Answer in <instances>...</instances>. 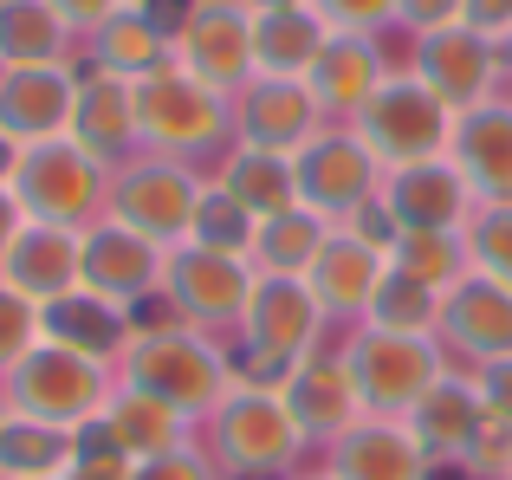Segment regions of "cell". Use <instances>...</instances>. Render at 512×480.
<instances>
[{"label": "cell", "instance_id": "16", "mask_svg": "<svg viewBox=\"0 0 512 480\" xmlns=\"http://www.w3.org/2000/svg\"><path fill=\"white\" fill-rule=\"evenodd\" d=\"M39 338L59 344V351L91 357V364H104V370H117L124 351H130V338H137V305H117V299H104V292L72 286V292L39 305Z\"/></svg>", "mask_w": 512, "mask_h": 480}, {"label": "cell", "instance_id": "27", "mask_svg": "<svg viewBox=\"0 0 512 480\" xmlns=\"http://www.w3.org/2000/svg\"><path fill=\"white\" fill-rule=\"evenodd\" d=\"M331 480H428L415 435L389 416H363L331 442Z\"/></svg>", "mask_w": 512, "mask_h": 480}, {"label": "cell", "instance_id": "53", "mask_svg": "<svg viewBox=\"0 0 512 480\" xmlns=\"http://www.w3.org/2000/svg\"><path fill=\"white\" fill-rule=\"evenodd\" d=\"M299 480H331V474H299Z\"/></svg>", "mask_w": 512, "mask_h": 480}, {"label": "cell", "instance_id": "31", "mask_svg": "<svg viewBox=\"0 0 512 480\" xmlns=\"http://www.w3.org/2000/svg\"><path fill=\"white\" fill-rule=\"evenodd\" d=\"M214 189H221V195H234V202L247 208L253 221H266V215H286V208H299L292 156H279V150H253V143H234V150H221V169H214Z\"/></svg>", "mask_w": 512, "mask_h": 480}, {"label": "cell", "instance_id": "39", "mask_svg": "<svg viewBox=\"0 0 512 480\" xmlns=\"http://www.w3.org/2000/svg\"><path fill=\"white\" fill-rule=\"evenodd\" d=\"M130 474H137V461L104 435V422H85V429H78L72 474H65V480H130Z\"/></svg>", "mask_w": 512, "mask_h": 480}, {"label": "cell", "instance_id": "2", "mask_svg": "<svg viewBox=\"0 0 512 480\" xmlns=\"http://www.w3.org/2000/svg\"><path fill=\"white\" fill-rule=\"evenodd\" d=\"M208 455L221 474L234 480H273V474H292V461L305 455V435L299 422H292L286 396H279V383H247L234 377V390L221 396V409H214L208 422Z\"/></svg>", "mask_w": 512, "mask_h": 480}, {"label": "cell", "instance_id": "52", "mask_svg": "<svg viewBox=\"0 0 512 480\" xmlns=\"http://www.w3.org/2000/svg\"><path fill=\"white\" fill-rule=\"evenodd\" d=\"M130 7H169V0H130Z\"/></svg>", "mask_w": 512, "mask_h": 480}, {"label": "cell", "instance_id": "26", "mask_svg": "<svg viewBox=\"0 0 512 480\" xmlns=\"http://www.w3.org/2000/svg\"><path fill=\"white\" fill-rule=\"evenodd\" d=\"M279 396H286V409H292L305 442H338L350 422H363V403H357V390H350L344 357H305V364L279 383Z\"/></svg>", "mask_w": 512, "mask_h": 480}, {"label": "cell", "instance_id": "11", "mask_svg": "<svg viewBox=\"0 0 512 480\" xmlns=\"http://www.w3.org/2000/svg\"><path fill=\"white\" fill-rule=\"evenodd\" d=\"M292 182H299V208H312L318 221H350L363 202H376L383 189V163L357 143L350 124H325L299 156H292Z\"/></svg>", "mask_w": 512, "mask_h": 480}, {"label": "cell", "instance_id": "7", "mask_svg": "<svg viewBox=\"0 0 512 480\" xmlns=\"http://www.w3.org/2000/svg\"><path fill=\"white\" fill-rule=\"evenodd\" d=\"M104 182H111V169L98 156H85L72 137H46V143H20L7 189L20 195L26 221H52V228L85 234L91 221H104Z\"/></svg>", "mask_w": 512, "mask_h": 480}, {"label": "cell", "instance_id": "22", "mask_svg": "<svg viewBox=\"0 0 512 480\" xmlns=\"http://www.w3.org/2000/svg\"><path fill=\"white\" fill-rule=\"evenodd\" d=\"M396 215V228H467L474 221V189L461 182V169L448 156L435 163H409V169H389L383 189H376Z\"/></svg>", "mask_w": 512, "mask_h": 480}, {"label": "cell", "instance_id": "17", "mask_svg": "<svg viewBox=\"0 0 512 480\" xmlns=\"http://www.w3.org/2000/svg\"><path fill=\"white\" fill-rule=\"evenodd\" d=\"M441 351L467 357V364H493L512 357V286L487 273H467L461 286L441 292V325H435Z\"/></svg>", "mask_w": 512, "mask_h": 480}, {"label": "cell", "instance_id": "50", "mask_svg": "<svg viewBox=\"0 0 512 480\" xmlns=\"http://www.w3.org/2000/svg\"><path fill=\"white\" fill-rule=\"evenodd\" d=\"M247 13H279V7H312V0H240Z\"/></svg>", "mask_w": 512, "mask_h": 480}, {"label": "cell", "instance_id": "14", "mask_svg": "<svg viewBox=\"0 0 512 480\" xmlns=\"http://www.w3.org/2000/svg\"><path fill=\"white\" fill-rule=\"evenodd\" d=\"M318 130H325V111H318L305 78H260L253 72L247 85L234 91V143L299 156Z\"/></svg>", "mask_w": 512, "mask_h": 480}, {"label": "cell", "instance_id": "51", "mask_svg": "<svg viewBox=\"0 0 512 480\" xmlns=\"http://www.w3.org/2000/svg\"><path fill=\"white\" fill-rule=\"evenodd\" d=\"M500 65H506V78H512V39H506V46H500Z\"/></svg>", "mask_w": 512, "mask_h": 480}, {"label": "cell", "instance_id": "10", "mask_svg": "<svg viewBox=\"0 0 512 480\" xmlns=\"http://www.w3.org/2000/svg\"><path fill=\"white\" fill-rule=\"evenodd\" d=\"M253 266L240 260V253H214V247H195V240H182V247L163 253V292L156 299L175 305V325H195V331H227L240 325V312H247L253 299Z\"/></svg>", "mask_w": 512, "mask_h": 480}, {"label": "cell", "instance_id": "35", "mask_svg": "<svg viewBox=\"0 0 512 480\" xmlns=\"http://www.w3.org/2000/svg\"><path fill=\"white\" fill-rule=\"evenodd\" d=\"M389 266L409 273V279H422V286H435V292L461 286V279L474 273L461 228H402V240L389 247Z\"/></svg>", "mask_w": 512, "mask_h": 480}, {"label": "cell", "instance_id": "40", "mask_svg": "<svg viewBox=\"0 0 512 480\" xmlns=\"http://www.w3.org/2000/svg\"><path fill=\"white\" fill-rule=\"evenodd\" d=\"M33 344H39V305L26 299V292L0 286V377H7Z\"/></svg>", "mask_w": 512, "mask_h": 480}, {"label": "cell", "instance_id": "12", "mask_svg": "<svg viewBox=\"0 0 512 480\" xmlns=\"http://www.w3.org/2000/svg\"><path fill=\"white\" fill-rule=\"evenodd\" d=\"M175 65L234 98L253 78V13L240 0H182V13H175Z\"/></svg>", "mask_w": 512, "mask_h": 480}, {"label": "cell", "instance_id": "46", "mask_svg": "<svg viewBox=\"0 0 512 480\" xmlns=\"http://www.w3.org/2000/svg\"><path fill=\"white\" fill-rule=\"evenodd\" d=\"M461 26L493 39V46H506L512 39V0H461Z\"/></svg>", "mask_w": 512, "mask_h": 480}, {"label": "cell", "instance_id": "8", "mask_svg": "<svg viewBox=\"0 0 512 480\" xmlns=\"http://www.w3.org/2000/svg\"><path fill=\"white\" fill-rule=\"evenodd\" d=\"M111 370L91 364L78 351H59V344L39 338L20 364L0 377V396H7L13 416H33V422H59V429H85V422L104 416L111 403Z\"/></svg>", "mask_w": 512, "mask_h": 480}, {"label": "cell", "instance_id": "42", "mask_svg": "<svg viewBox=\"0 0 512 480\" xmlns=\"http://www.w3.org/2000/svg\"><path fill=\"white\" fill-rule=\"evenodd\" d=\"M312 13L331 26V33H383L396 26V0H312Z\"/></svg>", "mask_w": 512, "mask_h": 480}, {"label": "cell", "instance_id": "13", "mask_svg": "<svg viewBox=\"0 0 512 480\" xmlns=\"http://www.w3.org/2000/svg\"><path fill=\"white\" fill-rule=\"evenodd\" d=\"M409 72L422 78L448 111H474V104L493 98V85L506 78V65H500V46H493V39L467 33V26H441V33L415 39Z\"/></svg>", "mask_w": 512, "mask_h": 480}, {"label": "cell", "instance_id": "32", "mask_svg": "<svg viewBox=\"0 0 512 480\" xmlns=\"http://www.w3.org/2000/svg\"><path fill=\"white\" fill-rule=\"evenodd\" d=\"M331 26L312 7H279V13H253V72L260 78H305L325 52Z\"/></svg>", "mask_w": 512, "mask_h": 480}, {"label": "cell", "instance_id": "43", "mask_svg": "<svg viewBox=\"0 0 512 480\" xmlns=\"http://www.w3.org/2000/svg\"><path fill=\"white\" fill-rule=\"evenodd\" d=\"M130 480H221V468H214L208 448L182 442V448H169V455H156V461H137Z\"/></svg>", "mask_w": 512, "mask_h": 480}, {"label": "cell", "instance_id": "47", "mask_svg": "<svg viewBox=\"0 0 512 480\" xmlns=\"http://www.w3.org/2000/svg\"><path fill=\"white\" fill-rule=\"evenodd\" d=\"M52 7L65 13V26H72L78 39H91V33H98V26L117 13V7H130V0H52Z\"/></svg>", "mask_w": 512, "mask_h": 480}, {"label": "cell", "instance_id": "41", "mask_svg": "<svg viewBox=\"0 0 512 480\" xmlns=\"http://www.w3.org/2000/svg\"><path fill=\"white\" fill-rule=\"evenodd\" d=\"M461 474L467 480H506L512 474V422L506 416L480 422V435L467 442V455H461Z\"/></svg>", "mask_w": 512, "mask_h": 480}, {"label": "cell", "instance_id": "55", "mask_svg": "<svg viewBox=\"0 0 512 480\" xmlns=\"http://www.w3.org/2000/svg\"><path fill=\"white\" fill-rule=\"evenodd\" d=\"M506 480H512V474H506Z\"/></svg>", "mask_w": 512, "mask_h": 480}, {"label": "cell", "instance_id": "48", "mask_svg": "<svg viewBox=\"0 0 512 480\" xmlns=\"http://www.w3.org/2000/svg\"><path fill=\"white\" fill-rule=\"evenodd\" d=\"M26 228V208H20V195L13 189H0V260H7V247H13V234Z\"/></svg>", "mask_w": 512, "mask_h": 480}, {"label": "cell", "instance_id": "29", "mask_svg": "<svg viewBox=\"0 0 512 480\" xmlns=\"http://www.w3.org/2000/svg\"><path fill=\"white\" fill-rule=\"evenodd\" d=\"M98 422H104V435H111L130 461H156V455H169V448H182L188 435H195V422L175 416L163 396L137 390V383H117Z\"/></svg>", "mask_w": 512, "mask_h": 480}, {"label": "cell", "instance_id": "3", "mask_svg": "<svg viewBox=\"0 0 512 480\" xmlns=\"http://www.w3.org/2000/svg\"><path fill=\"white\" fill-rule=\"evenodd\" d=\"M130 98H137V137H143L150 156L188 163V156H208V150H221V143L234 137V98L214 91V85H201V78L182 72L175 59L163 72L137 78Z\"/></svg>", "mask_w": 512, "mask_h": 480}, {"label": "cell", "instance_id": "36", "mask_svg": "<svg viewBox=\"0 0 512 480\" xmlns=\"http://www.w3.org/2000/svg\"><path fill=\"white\" fill-rule=\"evenodd\" d=\"M363 325L402 331V338H435V325H441V292L389 266L383 286H376V299H370V312H363Z\"/></svg>", "mask_w": 512, "mask_h": 480}, {"label": "cell", "instance_id": "15", "mask_svg": "<svg viewBox=\"0 0 512 480\" xmlns=\"http://www.w3.org/2000/svg\"><path fill=\"white\" fill-rule=\"evenodd\" d=\"M78 286L85 292H104L117 305H150L163 292V247L130 228H117L111 215L91 221L78 234Z\"/></svg>", "mask_w": 512, "mask_h": 480}, {"label": "cell", "instance_id": "5", "mask_svg": "<svg viewBox=\"0 0 512 480\" xmlns=\"http://www.w3.org/2000/svg\"><path fill=\"white\" fill-rule=\"evenodd\" d=\"M350 130H357V143L376 156V163H383V176H389V169H409V163H435V156H448L454 111L409 72V65H396V72L370 91V104L350 117Z\"/></svg>", "mask_w": 512, "mask_h": 480}, {"label": "cell", "instance_id": "28", "mask_svg": "<svg viewBox=\"0 0 512 480\" xmlns=\"http://www.w3.org/2000/svg\"><path fill=\"white\" fill-rule=\"evenodd\" d=\"M0 286L26 292L33 305L72 292L78 286V234L72 228H52V221H26V228L13 234L7 260H0Z\"/></svg>", "mask_w": 512, "mask_h": 480}, {"label": "cell", "instance_id": "18", "mask_svg": "<svg viewBox=\"0 0 512 480\" xmlns=\"http://www.w3.org/2000/svg\"><path fill=\"white\" fill-rule=\"evenodd\" d=\"M65 137H72L85 156H98L104 169L130 163V156L143 150L130 78L104 72V65H78V104H72V130H65Z\"/></svg>", "mask_w": 512, "mask_h": 480}, {"label": "cell", "instance_id": "38", "mask_svg": "<svg viewBox=\"0 0 512 480\" xmlns=\"http://www.w3.org/2000/svg\"><path fill=\"white\" fill-rule=\"evenodd\" d=\"M461 234H467V260H474V273L512 286V202H480L474 221H467Z\"/></svg>", "mask_w": 512, "mask_h": 480}, {"label": "cell", "instance_id": "49", "mask_svg": "<svg viewBox=\"0 0 512 480\" xmlns=\"http://www.w3.org/2000/svg\"><path fill=\"white\" fill-rule=\"evenodd\" d=\"M13 163H20V143H13L7 130H0V189H7V182H13Z\"/></svg>", "mask_w": 512, "mask_h": 480}, {"label": "cell", "instance_id": "23", "mask_svg": "<svg viewBox=\"0 0 512 480\" xmlns=\"http://www.w3.org/2000/svg\"><path fill=\"white\" fill-rule=\"evenodd\" d=\"M383 273H389V253H376L370 240L331 228V240L318 247V260H312V273H305V286H312V299H318L325 318H350V325H363V312H370Z\"/></svg>", "mask_w": 512, "mask_h": 480}, {"label": "cell", "instance_id": "24", "mask_svg": "<svg viewBox=\"0 0 512 480\" xmlns=\"http://www.w3.org/2000/svg\"><path fill=\"white\" fill-rule=\"evenodd\" d=\"M480 422H487V409H480V396H474V377H454V370H448V377H441L435 390L402 416V429L415 435L428 474H435V468H461V455H467V442L480 435Z\"/></svg>", "mask_w": 512, "mask_h": 480}, {"label": "cell", "instance_id": "4", "mask_svg": "<svg viewBox=\"0 0 512 480\" xmlns=\"http://www.w3.org/2000/svg\"><path fill=\"white\" fill-rule=\"evenodd\" d=\"M338 357L350 370V390H357L363 416H389V422H402L448 377L441 338H402V331H376V325H357Z\"/></svg>", "mask_w": 512, "mask_h": 480}, {"label": "cell", "instance_id": "54", "mask_svg": "<svg viewBox=\"0 0 512 480\" xmlns=\"http://www.w3.org/2000/svg\"><path fill=\"white\" fill-rule=\"evenodd\" d=\"M0 422H7V396H0Z\"/></svg>", "mask_w": 512, "mask_h": 480}, {"label": "cell", "instance_id": "25", "mask_svg": "<svg viewBox=\"0 0 512 480\" xmlns=\"http://www.w3.org/2000/svg\"><path fill=\"white\" fill-rule=\"evenodd\" d=\"M383 78H389V59H383V46H376L370 33H331L325 52H318V65L305 72V85H312L318 111L350 124V117L370 104V91L383 85Z\"/></svg>", "mask_w": 512, "mask_h": 480}, {"label": "cell", "instance_id": "20", "mask_svg": "<svg viewBox=\"0 0 512 480\" xmlns=\"http://www.w3.org/2000/svg\"><path fill=\"white\" fill-rule=\"evenodd\" d=\"M78 104V65H26L0 72V130L13 143H46L72 130Z\"/></svg>", "mask_w": 512, "mask_h": 480}, {"label": "cell", "instance_id": "1", "mask_svg": "<svg viewBox=\"0 0 512 480\" xmlns=\"http://www.w3.org/2000/svg\"><path fill=\"white\" fill-rule=\"evenodd\" d=\"M234 357L221 351V338L195 325H137L124 364H117V383H137V390L163 396L175 416L208 422L221 409V396L234 390Z\"/></svg>", "mask_w": 512, "mask_h": 480}, {"label": "cell", "instance_id": "45", "mask_svg": "<svg viewBox=\"0 0 512 480\" xmlns=\"http://www.w3.org/2000/svg\"><path fill=\"white\" fill-rule=\"evenodd\" d=\"M474 396L487 416L512 422V357H493V364H474Z\"/></svg>", "mask_w": 512, "mask_h": 480}, {"label": "cell", "instance_id": "37", "mask_svg": "<svg viewBox=\"0 0 512 480\" xmlns=\"http://www.w3.org/2000/svg\"><path fill=\"white\" fill-rule=\"evenodd\" d=\"M188 240L195 247H214V253H240L247 260V240H253V215L234 202V195H221L208 182L201 189V202H195V221H188Z\"/></svg>", "mask_w": 512, "mask_h": 480}, {"label": "cell", "instance_id": "33", "mask_svg": "<svg viewBox=\"0 0 512 480\" xmlns=\"http://www.w3.org/2000/svg\"><path fill=\"white\" fill-rule=\"evenodd\" d=\"M325 240H331V221H318L312 208H286V215L253 221L247 266H253L260 279H305Z\"/></svg>", "mask_w": 512, "mask_h": 480}, {"label": "cell", "instance_id": "34", "mask_svg": "<svg viewBox=\"0 0 512 480\" xmlns=\"http://www.w3.org/2000/svg\"><path fill=\"white\" fill-rule=\"evenodd\" d=\"M72 455H78V429L7 409V422H0V480H65Z\"/></svg>", "mask_w": 512, "mask_h": 480}, {"label": "cell", "instance_id": "21", "mask_svg": "<svg viewBox=\"0 0 512 480\" xmlns=\"http://www.w3.org/2000/svg\"><path fill=\"white\" fill-rule=\"evenodd\" d=\"M169 7L182 13V0H169ZM175 13H163V7H117L111 20L85 39V65H104V72L130 78V85L150 78V72H163V65L175 59Z\"/></svg>", "mask_w": 512, "mask_h": 480}, {"label": "cell", "instance_id": "9", "mask_svg": "<svg viewBox=\"0 0 512 480\" xmlns=\"http://www.w3.org/2000/svg\"><path fill=\"white\" fill-rule=\"evenodd\" d=\"M195 202H201V182L188 176V163H175V156H130V163H117L111 182H104V215H111L117 228L156 240L163 253L188 240Z\"/></svg>", "mask_w": 512, "mask_h": 480}, {"label": "cell", "instance_id": "19", "mask_svg": "<svg viewBox=\"0 0 512 480\" xmlns=\"http://www.w3.org/2000/svg\"><path fill=\"white\" fill-rule=\"evenodd\" d=\"M448 163L474 189V202H512V98H487L474 111H454Z\"/></svg>", "mask_w": 512, "mask_h": 480}, {"label": "cell", "instance_id": "30", "mask_svg": "<svg viewBox=\"0 0 512 480\" xmlns=\"http://www.w3.org/2000/svg\"><path fill=\"white\" fill-rule=\"evenodd\" d=\"M78 33L52 0H0V72L26 65H72Z\"/></svg>", "mask_w": 512, "mask_h": 480}, {"label": "cell", "instance_id": "6", "mask_svg": "<svg viewBox=\"0 0 512 480\" xmlns=\"http://www.w3.org/2000/svg\"><path fill=\"white\" fill-rule=\"evenodd\" d=\"M325 325L331 318L318 312L305 279H253V299H247V312H240V344H247V357H240L234 370L247 383H286L305 357H318V331Z\"/></svg>", "mask_w": 512, "mask_h": 480}, {"label": "cell", "instance_id": "44", "mask_svg": "<svg viewBox=\"0 0 512 480\" xmlns=\"http://www.w3.org/2000/svg\"><path fill=\"white\" fill-rule=\"evenodd\" d=\"M396 26H409V39L461 26V0H396Z\"/></svg>", "mask_w": 512, "mask_h": 480}]
</instances>
